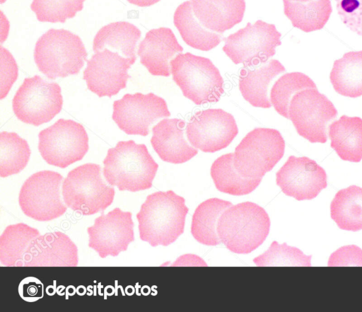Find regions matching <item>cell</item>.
Instances as JSON below:
<instances>
[{
	"mask_svg": "<svg viewBox=\"0 0 362 312\" xmlns=\"http://www.w3.org/2000/svg\"><path fill=\"white\" fill-rule=\"evenodd\" d=\"M335 2L342 23L362 37V0H335Z\"/></svg>",
	"mask_w": 362,
	"mask_h": 312,
	"instance_id": "d590c367",
	"label": "cell"
},
{
	"mask_svg": "<svg viewBox=\"0 0 362 312\" xmlns=\"http://www.w3.org/2000/svg\"><path fill=\"white\" fill-rule=\"evenodd\" d=\"M81 39L64 29H50L37 41L34 59L38 69L50 79L77 74L86 60Z\"/></svg>",
	"mask_w": 362,
	"mask_h": 312,
	"instance_id": "277c9868",
	"label": "cell"
},
{
	"mask_svg": "<svg viewBox=\"0 0 362 312\" xmlns=\"http://www.w3.org/2000/svg\"><path fill=\"white\" fill-rule=\"evenodd\" d=\"M134 224L132 214L116 207L107 214L97 217L94 224L87 228L88 247L98 255L116 257L126 251L128 245L134 241Z\"/></svg>",
	"mask_w": 362,
	"mask_h": 312,
	"instance_id": "9a60e30c",
	"label": "cell"
},
{
	"mask_svg": "<svg viewBox=\"0 0 362 312\" xmlns=\"http://www.w3.org/2000/svg\"><path fill=\"white\" fill-rule=\"evenodd\" d=\"M327 178L324 168L306 156H290L276 173L281 191L298 201L315 198L327 187Z\"/></svg>",
	"mask_w": 362,
	"mask_h": 312,
	"instance_id": "2e32d148",
	"label": "cell"
},
{
	"mask_svg": "<svg viewBox=\"0 0 362 312\" xmlns=\"http://www.w3.org/2000/svg\"><path fill=\"white\" fill-rule=\"evenodd\" d=\"M63 176L52 171H42L30 175L23 184L18 204L25 215L38 221H49L62 216L67 209L61 199Z\"/></svg>",
	"mask_w": 362,
	"mask_h": 312,
	"instance_id": "8fae6325",
	"label": "cell"
},
{
	"mask_svg": "<svg viewBox=\"0 0 362 312\" xmlns=\"http://www.w3.org/2000/svg\"><path fill=\"white\" fill-rule=\"evenodd\" d=\"M85 0H33L30 8L40 22L64 23L83 8Z\"/></svg>",
	"mask_w": 362,
	"mask_h": 312,
	"instance_id": "e575fe53",
	"label": "cell"
},
{
	"mask_svg": "<svg viewBox=\"0 0 362 312\" xmlns=\"http://www.w3.org/2000/svg\"><path fill=\"white\" fill-rule=\"evenodd\" d=\"M30 156L26 140L15 132L0 133V176L6 178L20 173L28 164Z\"/></svg>",
	"mask_w": 362,
	"mask_h": 312,
	"instance_id": "1f68e13d",
	"label": "cell"
},
{
	"mask_svg": "<svg viewBox=\"0 0 362 312\" xmlns=\"http://www.w3.org/2000/svg\"><path fill=\"white\" fill-rule=\"evenodd\" d=\"M40 235L24 223L8 225L0 236V262L6 267H24L29 247Z\"/></svg>",
	"mask_w": 362,
	"mask_h": 312,
	"instance_id": "484cf974",
	"label": "cell"
},
{
	"mask_svg": "<svg viewBox=\"0 0 362 312\" xmlns=\"http://www.w3.org/2000/svg\"><path fill=\"white\" fill-rule=\"evenodd\" d=\"M329 79L334 91L344 96H362V50L345 53L334 62Z\"/></svg>",
	"mask_w": 362,
	"mask_h": 312,
	"instance_id": "83f0119b",
	"label": "cell"
},
{
	"mask_svg": "<svg viewBox=\"0 0 362 312\" xmlns=\"http://www.w3.org/2000/svg\"><path fill=\"white\" fill-rule=\"evenodd\" d=\"M170 115L165 100L157 95L125 94L113 103L112 120L127 134L146 136L152 124Z\"/></svg>",
	"mask_w": 362,
	"mask_h": 312,
	"instance_id": "5bb4252c",
	"label": "cell"
},
{
	"mask_svg": "<svg viewBox=\"0 0 362 312\" xmlns=\"http://www.w3.org/2000/svg\"><path fill=\"white\" fill-rule=\"evenodd\" d=\"M103 164V175L110 185L133 192L151 188L158 168L146 146L133 140L109 149Z\"/></svg>",
	"mask_w": 362,
	"mask_h": 312,
	"instance_id": "7a4b0ae2",
	"label": "cell"
},
{
	"mask_svg": "<svg viewBox=\"0 0 362 312\" xmlns=\"http://www.w3.org/2000/svg\"><path fill=\"white\" fill-rule=\"evenodd\" d=\"M285 71V67L277 59H271L257 69L243 67L240 72L239 90L252 106L269 108L272 103L268 98V88L278 75Z\"/></svg>",
	"mask_w": 362,
	"mask_h": 312,
	"instance_id": "7402d4cb",
	"label": "cell"
},
{
	"mask_svg": "<svg viewBox=\"0 0 362 312\" xmlns=\"http://www.w3.org/2000/svg\"><path fill=\"white\" fill-rule=\"evenodd\" d=\"M194 16L191 1L180 4L173 16V23L184 42L189 47L209 51L220 44L221 35L205 28Z\"/></svg>",
	"mask_w": 362,
	"mask_h": 312,
	"instance_id": "cb8c5ba5",
	"label": "cell"
},
{
	"mask_svg": "<svg viewBox=\"0 0 362 312\" xmlns=\"http://www.w3.org/2000/svg\"><path fill=\"white\" fill-rule=\"evenodd\" d=\"M337 110L317 88L297 92L288 107V119L298 134L311 143H325L329 124L337 117Z\"/></svg>",
	"mask_w": 362,
	"mask_h": 312,
	"instance_id": "9c48e42d",
	"label": "cell"
},
{
	"mask_svg": "<svg viewBox=\"0 0 362 312\" xmlns=\"http://www.w3.org/2000/svg\"><path fill=\"white\" fill-rule=\"evenodd\" d=\"M330 146L344 161L362 159V119L342 115L329 126Z\"/></svg>",
	"mask_w": 362,
	"mask_h": 312,
	"instance_id": "603a6c76",
	"label": "cell"
},
{
	"mask_svg": "<svg viewBox=\"0 0 362 312\" xmlns=\"http://www.w3.org/2000/svg\"><path fill=\"white\" fill-rule=\"evenodd\" d=\"M185 121L178 118L163 119L152 128L151 145L163 161L174 164L183 163L198 154L185 137Z\"/></svg>",
	"mask_w": 362,
	"mask_h": 312,
	"instance_id": "ffe728a7",
	"label": "cell"
},
{
	"mask_svg": "<svg viewBox=\"0 0 362 312\" xmlns=\"http://www.w3.org/2000/svg\"><path fill=\"white\" fill-rule=\"evenodd\" d=\"M238 133L233 115L220 108L197 112L186 126V136L190 144L207 153L226 148Z\"/></svg>",
	"mask_w": 362,
	"mask_h": 312,
	"instance_id": "4fadbf2b",
	"label": "cell"
},
{
	"mask_svg": "<svg viewBox=\"0 0 362 312\" xmlns=\"http://www.w3.org/2000/svg\"><path fill=\"white\" fill-rule=\"evenodd\" d=\"M140 37V30L129 22L111 23L103 26L96 33L93 50L94 52L105 48L113 50L135 62V49Z\"/></svg>",
	"mask_w": 362,
	"mask_h": 312,
	"instance_id": "d4e9b609",
	"label": "cell"
},
{
	"mask_svg": "<svg viewBox=\"0 0 362 312\" xmlns=\"http://www.w3.org/2000/svg\"><path fill=\"white\" fill-rule=\"evenodd\" d=\"M330 216L342 230H361L362 187L351 185L339 190L331 202Z\"/></svg>",
	"mask_w": 362,
	"mask_h": 312,
	"instance_id": "4dcf8cb0",
	"label": "cell"
},
{
	"mask_svg": "<svg viewBox=\"0 0 362 312\" xmlns=\"http://www.w3.org/2000/svg\"><path fill=\"white\" fill-rule=\"evenodd\" d=\"M233 153L223 154L216 158L211 166L210 173L218 190L231 195L240 196L254 191L262 178H247L236 171Z\"/></svg>",
	"mask_w": 362,
	"mask_h": 312,
	"instance_id": "f546056e",
	"label": "cell"
},
{
	"mask_svg": "<svg viewBox=\"0 0 362 312\" xmlns=\"http://www.w3.org/2000/svg\"><path fill=\"white\" fill-rule=\"evenodd\" d=\"M13 110L18 120L34 126L52 120L62 110L60 86L38 75L25 78L16 93Z\"/></svg>",
	"mask_w": 362,
	"mask_h": 312,
	"instance_id": "30bf717a",
	"label": "cell"
},
{
	"mask_svg": "<svg viewBox=\"0 0 362 312\" xmlns=\"http://www.w3.org/2000/svg\"><path fill=\"white\" fill-rule=\"evenodd\" d=\"M328 266H362V249L355 245H344L332 253Z\"/></svg>",
	"mask_w": 362,
	"mask_h": 312,
	"instance_id": "74e56055",
	"label": "cell"
},
{
	"mask_svg": "<svg viewBox=\"0 0 362 312\" xmlns=\"http://www.w3.org/2000/svg\"><path fill=\"white\" fill-rule=\"evenodd\" d=\"M130 4H132L134 5L145 7V6H152L157 2H158L160 0H127Z\"/></svg>",
	"mask_w": 362,
	"mask_h": 312,
	"instance_id": "ab89813d",
	"label": "cell"
},
{
	"mask_svg": "<svg viewBox=\"0 0 362 312\" xmlns=\"http://www.w3.org/2000/svg\"><path fill=\"white\" fill-rule=\"evenodd\" d=\"M115 189L101 176V167L86 163L69 172L62 183L64 204L84 216L104 212L113 202Z\"/></svg>",
	"mask_w": 362,
	"mask_h": 312,
	"instance_id": "8992f818",
	"label": "cell"
},
{
	"mask_svg": "<svg viewBox=\"0 0 362 312\" xmlns=\"http://www.w3.org/2000/svg\"><path fill=\"white\" fill-rule=\"evenodd\" d=\"M281 36L274 24L257 20L223 38L222 50L235 64L255 67L267 63L276 54V47L281 45Z\"/></svg>",
	"mask_w": 362,
	"mask_h": 312,
	"instance_id": "ba28073f",
	"label": "cell"
},
{
	"mask_svg": "<svg viewBox=\"0 0 362 312\" xmlns=\"http://www.w3.org/2000/svg\"><path fill=\"white\" fill-rule=\"evenodd\" d=\"M170 65L173 81L195 105L218 102L224 93L223 79L209 58L180 53Z\"/></svg>",
	"mask_w": 362,
	"mask_h": 312,
	"instance_id": "5b68a950",
	"label": "cell"
},
{
	"mask_svg": "<svg viewBox=\"0 0 362 312\" xmlns=\"http://www.w3.org/2000/svg\"><path fill=\"white\" fill-rule=\"evenodd\" d=\"M188 211L185 198L173 190L148 195L136 214L141 240L152 247L174 243L184 232Z\"/></svg>",
	"mask_w": 362,
	"mask_h": 312,
	"instance_id": "6da1fadb",
	"label": "cell"
},
{
	"mask_svg": "<svg viewBox=\"0 0 362 312\" xmlns=\"http://www.w3.org/2000/svg\"><path fill=\"white\" fill-rule=\"evenodd\" d=\"M135 62L109 49L95 52L87 61L83 79L88 88L99 97H111L126 87L128 69Z\"/></svg>",
	"mask_w": 362,
	"mask_h": 312,
	"instance_id": "e0dca14e",
	"label": "cell"
},
{
	"mask_svg": "<svg viewBox=\"0 0 362 312\" xmlns=\"http://www.w3.org/2000/svg\"><path fill=\"white\" fill-rule=\"evenodd\" d=\"M232 205L229 201L216 197L199 204L194 212L191 225V233L195 240L206 245L220 244L218 221L223 212Z\"/></svg>",
	"mask_w": 362,
	"mask_h": 312,
	"instance_id": "f1b7e54d",
	"label": "cell"
},
{
	"mask_svg": "<svg viewBox=\"0 0 362 312\" xmlns=\"http://www.w3.org/2000/svg\"><path fill=\"white\" fill-rule=\"evenodd\" d=\"M270 219L264 208L245 202L226 209L218 219L217 233L230 251L247 254L257 248L267 237Z\"/></svg>",
	"mask_w": 362,
	"mask_h": 312,
	"instance_id": "3957f363",
	"label": "cell"
},
{
	"mask_svg": "<svg viewBox=\"0 0 362 312\" xmlns=\"http://www.w3.org/2000/svg\"><path fill=\"white\" fill-rule=\"evenodd\" d=\"M311 255H305L296 247L274 241L269 249L253 259L257 266H311Z\"/></svg>",
	"mask_w": 362,
	"mask_h": 312,
	"instance_id": "836d02e7",
	"label": "cell"
},
{
	"mask_svg": "<svg viewBox=\"0 0 362 312\" xmlns=\"http://www.w3.org/2000/svg\"><path fill=\"white\" fill-rule=\"evenodd\" d=\"M182 51L172 30L161 27L147 32L139 45L137 53L141 63L151 74L169 76L170 61Z\"/></svg>",
	"mask_w": 362,
	"mask_h": 312,
	"instance_id": "d6986e66",
	"label": "cell"
},
{
	"mask_svg": "<svg viewBox=\"0 0 362 312\" xmlns=\"http://www.w3.org/2000/svg\"><path fill=\"white\" fill-rule=\"evenodd\" d=\"M1 56V99L8 94L12 85L18 77V66L12 54L2 46L0 47Z\"/></svg>",
	"mask_w": 362,
	"mask_h": 312,
	"instance_id": "8d00e7d4",
	"label": "cell"
},
{
	"mask_svg": "<svg viewBox=\"0 0 362 312\" xmlns=\"http://www.w3.org/2000/svg\"><path fill=\"white\" fill-rule=\"evenodd\" d=\"M285 141L279 131L256 127L235 147L233 163L236 171L247 178H262L281 159Z\"/></svg>",
	"mask_w": 362,
	"mask_h": 312,
	"instance_id": "52a82bcc",
	"label": "cell"
},
{
	"mask_svg": "<svg viewBox=\"0 0 362 312\" xmlns=\"http://www.w3.org/2000/svg\"><path fill=\"white\" fill-rule=\"evenodd\" d=\"M284 11L292 25L305 33L324 28L332 11L330 0L301 2L283 0Z\"/></svg>",
	"mask_w": 362,
	"mask_h": 312,
	"instance_id": "4316f807",
	"label": "cell"
},
{
	"mask_svg": "<svg viewBox=\"0 0 362 312\" xmlns=\"http://www.w3.org/2000/svg\"><path fill=\"white\" fill-rule=\"evenodd\" d=\"M38 138L42 158L62 168L81 160L88 150V137L84 127L71 120H58L42 130Z\"/></svg>",
	"mask_w": 362,
	"mask_h": 312,
	"instance_id": "7c38bea8",
	"label": "cell"
},
{
	"mask_svg": "<svg viewBox=\"0 0 362 312\" xmlns=\"http://www.w3.org/2000/svg\"><path fill=\"white\" fill-rule=\"evenodd\" d=\"M78 248L69 236L61 232H47L31 243L24 267H76Z\"/></svg>",
	"mask_w": 362,
	"mask_h": 312,
	"instance_id": "ac0fdd59",
	"label": "cell"
},
{
	"mask_svg": "<svg viewBox=\"0 0 362 312\" xmlns=\"http://www.w3.org/2000/svg\"><path fill=\"white\" fill-rule=\"evenodd\" d=\"M191 4L199 22L221 34L243 21L246 6L245 0H191Z\"/></svg>",
	"mask_w": 362,
	"mask_h": 312,
	"instance_id": "44dd1931",
	"label": "cell"
},
{
	"mask_svg": "<svg viewBox=\"0 0 362 312\" xmlns=\"http://www.w3.org/2000/svg\"><path fill=\"white\" fill-rule=\"evenodd\" d=\"M293 1H301V2H307L311 0H293Z\"/></svg>",
	"mask_w": 362,
	"mask_h": 312,
	"instance_id": "60d3db41",
	"label": "cell"
},
{
	"mask_svg": "<svg viewBox=\"0 0 362 312\" xmlns=\"http://www.w3.org/2000/svg\"><path fill=\"white\" fill-rule=\"evenodd\" d=\"M18 293L25 301H36L43 296V284L36 277H28L21 282Z\"/></svg>",
	"mask_w": 362,
	"mask_h": 312,
	"instance_id": "f35d334b",
	"label": "cell"
},
{
	"mask_svg": "<svg viewBox=\"0 0 362 312\" xmlns=\"http://www.w3.org/2000/svg\"><path fill=\"white\" fill-rule=\"evenodd\" d=\"M316 88L314 81L305 74L286 73L279 78L272 86L270 102L279 115L288 119V107L292 97L302 90Z\"/></svg>",
	"mask_w": 362,
	"mask_h": 312,
	"instance_id": "d6a6232c",
	"label": "cell"
}]
</instances>
